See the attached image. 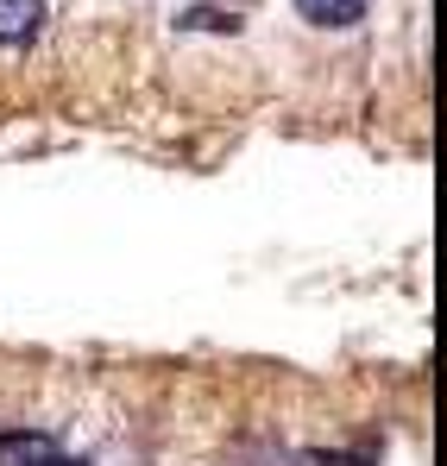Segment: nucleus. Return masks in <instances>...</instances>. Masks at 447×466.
<instances>
[{
  "label": "nucleus",
  "instance_id": "7ed1b4c3",
  "mask_svg": "<svg viewBox=\"0 0 447 466\" xmlns=\"http://www.w3.org/2000/svg\"><path fill=\"white\" fill-rule=\"evenodd\" d=\"M297 13L309 25H353L366 13V0H297Z\"/></svg>",
  "mask_w": 447,
  "mask_h": 466
},
{
  "label": "nucleus",
  "instance_id": "39448f33",
  "mask_svg": "<svg viewBox=\"0 0 447 466\" xmlns=\"http://www.w3.org/2000/svg\"><path fill=\"white\" fill-rule=\"evenodd\" d=\"M302 466H372V454H302Z\"/></svg>",
  "mask_w": 447,
  "mask_h": 466
},
{
  "label": "nucleus",
  "instance_id": "20e7f679",
  "mask_svg": "<svg viewBox=\"0 0 447 466\" xmlns=\"http://www.w3.org/2000/svg\"><path fill=\"white\" fill-rule=\"evenodd\" d=\"M189 25H221V32H239V19H233V13H208V6L183 13V32H189Z\"/></svg>",
  "mask_w": 447,
  "mask_h": 466
},
{
  "label": "nucleus",
  "instance_id": "f03ea898",
  "mask_svg": "<svg viewBox=\"0 0 447 466\" xmlns=\"http://www.w3.org/2000/svg\"><path fill=\"white\" fill-rule=\"evenodd\" d=\"M45 25V0H0V45H25Z\"/></svg>",
  "mask_w": 447,
  "mask_h": 466
},
{
  "label": "nucleus",
  "instance_id": "f257e3e1",
  "mask_svg": "<svg viewBox=\"0 0 447 466\" xmlns=\"http://www.w3.org/2000/svg\"><path fill=\"white\" fill-rule=\"evenodd\" d=\"M0 466H82L45 435H0Z\"/></svg>",
  "mask_w": 447,
  "mask_h": 466
}]
</instances>
